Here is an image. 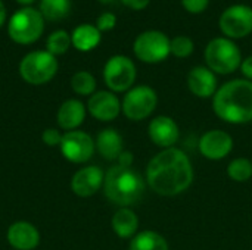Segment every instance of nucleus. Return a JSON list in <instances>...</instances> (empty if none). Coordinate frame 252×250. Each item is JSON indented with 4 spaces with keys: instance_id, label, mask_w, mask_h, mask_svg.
<instances>
[{
    "instance_id": "f257e3e1",
    "label": "nucleus",
    "mask_w": 252,
    "mask_h": 250,
    "mask_svg": "<svg viewBox=\"0 0 252 250\" xmlns=\"http://www.w3.org/2000/svg\"><path fill=\"white\" fill-rule=\"evenodd\" d=\"M193 167L189 156L177 149H164L155 155L146 168L148 186L161 196H176L190 187Z\"/></svg>"
},
{
    "instance_id": "f03ea898",
    "label": "nucleus",
    "mask_w": 252,
    "mask_h": 250,
    "mask_svg": "<svg viewBox=\"0 0 252 250\" xmlns=\"http://www.w3.org/2000/svg\"><path fill=\"white\" fill-rule=\"evenodd\" d=\"M214 113L229 124L252 121V81L232 80L217 88L213 96Z\"/></svg>"
},
{
    "instance_id": "7ed1b4c3",
    "label": "nucleus",
    "mask_w": 252,
    "mask_h": 250,
    "mask_svg": "<svg viewBox=\"0 0 252 250\" xmlns=\"http://www.w3.org/2000/svg\"><path fill=\"white\" fill-rule=\"evenodd\" d=\"M103 192L112 203L128 208L137 203L145 192V180L133 168L114 165L105 172Z\"/></svg>"
},
{
    "instance_id": "20e7f679",
    "label": "nucleus",
    "mask_w": 252,
    "mask_h": 250,
    "mask_svg": "<svg viewBox=\"0 0 252 250\" xmlns=\"http://www.w3.org/2000/svg\"><path fill=\"white\" fill-rule=\"evenodd\" d=\"M207 66L217 74L227 75L235 72L242 63V55L239 47L226 37L213 38L205 47Z\"/></svg>"
},
{
    "instance_id": "39448f33",
    "label": "nucleus",
    "mask_w": 252,
    "mask_h": 250,
    "mask_svg": "<svg viewBox=\"0 0 252 250\" xmlns=\"http://www.w3.org/2000/svg\"><path fill=\"white\" fill-rule=\"evenodd\" d=\"M44 29V18L34 7H22L16 10L7 25V34L16 44H31L37 41Z\"/></svg>"
},
{
    "instance_id": "423d86ee",
    "label": "nucleus",
    "mask_w": 252,
    "mask_h": 250,
    "mask_svg": "<svg viewBox=\"0 0 252 250\" xmlns=\"http://www.w3.org/2000/svg\"><path fill=\"white\" fill-rule=\"evenodd\" d=\"M56 56L47 50H34L25 55L19 62L21 78L32 85H41L49 83L58 72Z\"/></svg>"
},
{
    "instance_id": "0eeeda50",
    "label": "nucleus",
    "mask_w": 252,
    "mask_h": 250,
    "mask_svg": "<svg viewBox=\"0 0 252 250\" xmlns=\"http://www.w3.org/2000/svg\"><path fill=\"white\" fill-rule=\"evenodd\" d=\"M157 105V91L149 85H137L126 93L121 103V111L128 119L142 121L146 119L155 111Z\"/></svg>"
},
{
    "instance_id": "6e6552de",
    "label": "nucleus",
    "mask_w": 252,
    "mask_h": 250,
    "mask_svg": "<svg viewBox=\"0 0 252 250\" xmlns=\"http://www.w3.org/2000/svg\"><path fill=\"white\" fill-rule=\"evenodd\" d=\"M134 55L139 60L146 63H158L168 57L170 40L168 37L157 29L145 31L137 35L133 44Z\"/></svg>"
},
{
    "instance_id": "1a4fd4ad",
    "label": "nucleus",
    "mask_w": 252,
    "mask_h": 250,
    "mask_svg": "<svg viewBox=\"0 0 252 250\" xmlns=\"http://www.w3.org/2000/svg\"><path fill=\"white\" fill-rule=\"evenodd\" d=\"M103 80L112 93L130 90L136 81V66L133 60L123 55L109 57L103 68Z\"/></svg>"
},
{
    "instance_id": "9d476101",
    "label": "nucleus",
    "mask_w": 252,
    "mask_h": 250,
    "mask_svg": "<svg viewBox=\"0 0 252 250\" xmlns=\"http://www.w3.org/2000/svg\"><path fill=\"white\" fill-rule=\"evenodd\" d=\"M59 149L66 161L72 164H84L92 159L96 146L93 139L87 133L74 130V131H66L62 136Z\"/></svg>"
},
{
    "instance_id": "9b49d317",
    "label": "nucleus",
    "mask_w": 252,
    "mask_h": 250,
    "mask_svg": "<svg viewBox=\"0 0 252 250\" xmlns=\"http://www.w3.org/2000/svg\"><path fill=\"white\" fill-rule=\"evenodd\" d=\"M220 29L229 38H242L252 32V9L247 4H235L220 16Z\"/></svg>"
},
{
    "instance_id": "f8f14e48",
    "label": "nucleus",
    "mask_w": 252,
    "mask_h": 250,
    "mask_svg": "<svg viewBox=\"0 0 252 250\" xmlns=\"http://www.w3.org/2000/svg\"><path fill=\"white\" fill-rule=\"evenodd\" d=\"M199 152L211 161L224 159L233 149V139L223 130H210L199 139Z\"/></svg>"
},
{
    "instance_id": "ddd939ff",
    "label": "nucleus",
    "mask_w": 252,
    "mask_h": 250,
    "mask_svg": "<svg viewBox=\"0 0 252 250\" xmlns=\"http://www.w3.org/2000/svg\"><path fill=\"white\" fill-rule=\"evenodd\" d=\"M89 113L97 121L109 122L114 121L121 112V102L112 91H96L87 102Z\"/></svg>"
},
{
    "instance_id": "4468645a",
    "label": "nucleus",
    "mask_w": 252,
    "mask_h": 250,
    "mask_svg": "<svg viewBox=\"0 0 252 250\" xmlns=\"http://www.w3.org/2000/svg\"><path fill=\"white\" fill-rule=\"evenodd\" d=\"M103 181L105 172L99 167H84L72 175L71 189L78 197H90L103 187Z\"/></svg>"
},
{
    "instance_id": "2eb2a0df",
    "label": "nucleus",
    "mask_w": 252,
    "mask_h": 250,
    "mask_svg": "<svg viewBox=\"0 0 252 250\" xmlns=\"http://www.w3.org/2000/svg\"><path fill=\"white\" fill-rule=\"evenodd\" d=\"M148 133H149L152 143L162 149L174 147V144L180 139L179 125L176 124V121L173 118L165 116V115H159V116L154 118L149 122Z\"/></svg>"
},
{
    "instance_id": "dca6fc26",
    "label": "nucleus",
    "mask_w": 252,
    "mask_h": 250,
    "mask_svg": "<svg viewBox=\"0 0 252 250\" xmlns=\"http://www.w3.org/2000/svg\"><path fill=\"white\" fill-rule=\"evenodd\" d=\"M6 239L15 250H34L40 243V233L34 224L16 221L7 228Z\"/></svg>"
},
{
    "instance_id": "f3484780",
    "label": "nucleus",
    "mask_w": 252,
    "mask_h": 250,
    "mask_svg": "<svg viewBox=\"0 0 252 250\" xmlns=\"http://www.w3.org/2000/svg\"><path fill=\"white\" fill-rule=\"evenodd\" d=\"M188 87L195 96H198L201 99L213 97L217 91L216 74L210 68L196 66V68L190 69V72L188 75Z\"/></svg>"
},
{
    "instance_id": "a211bd4d",
    "label": "nucleus",
    "mask_w": 252,
    "mask_h": 250,
    "mask_svg": "<svg viewBox=\"0 0 252 250\" xmlns=\"http://www.w3.org/2000/svg\"><path fill=\"white\" fill-rule=\"evenodd\" d=\"M58 125L65 131L77 130L86 119V106L81 100L68 99L65 100L56 115Z\"/></svg>"
},
{
    "instance_id": "6ab92c4d",
    "label": "nucleus",
    "mask_w": 252,
    "mask_h": 250,
    "mask_svg": "<svg viewBox=\"0 0 252 250\" xmlns=\"http://www.w3.org/2000/svg\"><path fill=\"white\" fill-rule=\"evenodd\" d=\"M94 146L102 158L106 161H117L118 156L124 152L123 149V137L114 128L102 130L94 141Z\"/></svg>"
},
{
    "instance_id": "aec40b11",
    "label": "nucleus",
    "mask_w": 252,
    "mask_h": 250,
    "mask_svg": "<svg viewBox=\"0 0 252 250\" xmlns=\"http://www.w3.org/2000/svg\"><path fill=\"white\" fill-rule=\"evenodd\" d=\"M102 38L100 31L96 25L92 24H81L74 28L71 32V44L80 52H90L99 46Z\"/></svg>"
},
{
    "instance_id": "412c9836",
    "label": "nucleus",
    "mask_w": 252,
    "mask_h": 250,
    "mask_svg": "<svg viewBox=\"0 0 252 250\" xmlns=\"http://www.w3.org/2000/svg\"><path fill=\"white\" fill-rule=\"evenodd\" d=\"M111 225L120 239H130L136 236L139 228V218L130 208H121L114 214Z\"/></svg>"
},
{
    "instance_id": "4be33fe9",
    "label": "nucleus",
    "mask_w": 252,
    "mask_h": 250,
    "mask_svg": "<svg viewBox=\"0 0 252 250\" xmlns=\"http://www.w3.org/2000/svg\"><path fill=\"white\" fill-rule=\"evenodd\" d=\"M130 250H170V246L159 233L146 230L131 237Z\"/></svg>"
},
{
    "instance_id": "5701e85b",
    "label": "nucleus",
    "mask_w": 252,
    "mask_h": 250,
    "mask_svg": "<svg viewBox=\"0 0 252 250\" xmlns=\"http://www.w3.org/2000/svg\"><path fill=\"white\" fill-rule=\"evenodd\" d=\"M40 13L44 19L61 21L71 10V0H40Z\"/></svg>"
},
{
    "instance_id": "b1692460",
    "label": "nucleus",
    "mask_w": 252,
    "mask_h": 250,
    "mask_svg": "<svg viewBox=\"0 0 252 250\" xmlns=\"http://www.w3.org/2000/svg\"><path fill=\"white\" fill-rule=\"evenodd\" d=\"M71 46V35L65 29L53 31L46 41V50L52 53L53 56L65 55Z\"/></svg>"
},
{
    "instance_id": "393cba45",
    "label": "nucleus",
    "mask_w": 252,
    "mask_h": 250,
    "mask_svg": "<svg viewBox=\"0 0 252 250\" xmlns=\"http://www.w3.org/2000/svg\"><path fill=\"white\" fill-rule=\"evenodd\" d=\"M71 88L80 96H92L96 90V80L87 71H78L71 78Z\"/></svg>"
},
{
    "instance_id": "a878e982",
    "label": "nucleus",
    "mask_w": 252,
    "mask_h": 250,
    "mask_svg": "<svg viewBox=\"0 0 252 250\" xmlns=\"http://www.w3.org/2000/svg\"><path fill=\"white\" fill-rule=\"evenodd\" d=\"M227 175L236 183H245L252 177V162L247 158H236L227 167Z\"/></svg>"
},
{
    "instance_id": "bb28decb",
    "label": "nucleus",
    "mask_w": 252,
    "mask_h": 250,
    "mask_svg": "<svg viewBox=\"0 0 252 250\" xmlns=\"http://www.w3.org/2000/svg\"><path fill=\"white\" fill-rule=\"evenodd\" d=\"M193 41L186 35H177L170 41V50L176 57H188L193 52Z\"/></svg>"
},
{
    "instance_id": "cd10ccee",
    "label": "nucleus",
    "mask_w": 252,
    "mask_h": 250,
    "mask_svg": "<svg viewBox=\"0 0 252 250\" xmlns=\"http://www.w3.org/2000/svg\"><path fill=\"white\" fill-rule=\"evenodd\" d=\"M115 24H117V18H115V15L111 13V12H103V13L99 15V18L96 19V28H97L100 32L114 29Z\"/></svg>"
},
{
    "instance_id": "c85d7f7f",
    "label": "nucleus",
    "mask_w": 252,
    "mask_h": 250,
    "mask_svg": "<svg viewBox=\"0 0 252 250\" xmlns=\"http://www.w3.org/2000/svg\"><path fill=\"white\" fill-rule=\"evenodd\" d=\"M62 136H63V134H61L56 128H46V130L41 133V141H43L46 146L56 147V146H61Z\"/></svg>"
},
{
    "instance_id": "c756f323",
    "label": "nucleus",
    "mask_w": 252,
    "mask_h": 250,
    "mask_svg": "<svg viewBox=\"0 0 252 250\" xmlns=\"http://www.w3.org/2000/svg\"><path fill=\"white\" fill-rule=\"evenodd\" d=\"M210 0H182L183 7L190 13H201L207 9Z\"/></svg>"
},
{
    "instance_id": "7c9ffc66",
    "label": "nucleus",
    "mask_w": 252,
    "mask_h": 250,
    "mask_svg": "<svg viewBox=\"0 0 252 250\" xmlns=\"http://www.w3.org/2000/svg\"><path fill=\"white\" fill-rule=\"evenodd\" d=\"M118 165H121V167H127V168H131V164H133V161H134V158H133V153L131 152H128V150H124L120 156H118Z\"/></svg>"
},
{
    "instance_id": "2f4dec72",
    "label": "nucleus",
    "mask_w": 252,
    "mask_h": 250,
    "mask_svg": "<svg viewBox=\"0 0 252 250\" xmlns=\"http://www.w3.org/2000/svg\"><path fill=\"white\" fill-rule=\"evenodd\" d=\"M127 7H130V9H134V10H142V9H145L148 4H149V1L151 0H121Z\"/></svg>"
},
{
    "instance_id": "473e14b6",
    "label": "nucleus",
    "mask_w": 252,
    "mask_h": 250,
    "mask_svg": "<svg viewBox=\"0 0 252 250\" xmlns=\"http://www.w3.org/2000/svg\"><path fill=\"white\" fill-rule=\"evenodd\" d=\"M241 71H242V74L252 81V56H248L247 59H244L242 60V63H241Z\"/></svg>"
},
{
    "instance_id": "72a5a7b5",
    "label": "nucleus",
    "mask_w": 252,
    "mask_h": 250,
    "mask_svg": "<svg viewBox=\"0 0 252 250\" xmlns=\"http://www.w3.org/2000/svg\"><path fill=\"white\" fill-rule=\"evenodd\" d=\"M4 21H6V7H4L3 1L0 0V27L4 24Z\"/></svg>"
},
{
    "instance_id": "f704fd0d",
    "label": "nucleus",
    "mask_w": 252,
    "mask_h": 250,
    "mask_svg": "<svg viewBox=\"0 0 252 250\" xmlns=\"http://www.w3.org/2000/svg\"><path fill=\"white\" fill-rule=\"evenodd\" d=\"M18 3H21V4H31L34 0H16Z\"/></svg>"
},
{
    "instance_id": "c9c22d12",
    "label": "nucleus",
    "mask_w": 252,
    "mask_h": 250,
    "mask_svg": "<svg viewBox=\"0 0 252 250\" xmlns=\"http://www.w3.org/2000/svg\"><path fill=\"white\" fill-rule=\"evenodd\" d=\"M97 1H100V3H105V4H108V3H112L114 0H97Z\"/></svg>"
}]
</instances>
